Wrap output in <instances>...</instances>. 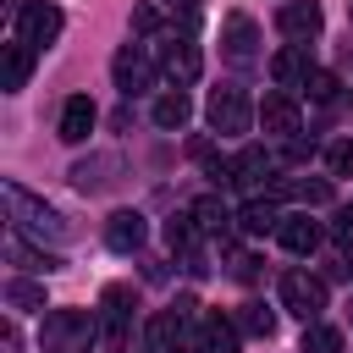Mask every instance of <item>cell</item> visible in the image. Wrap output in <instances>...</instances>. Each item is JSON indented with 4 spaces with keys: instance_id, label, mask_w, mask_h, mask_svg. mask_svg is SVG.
<instances>
[{
    "instance_id": "cell-20",
    "label": "cell",
    "mask_w": 353,
    "mask_h": 353,
    "mask_svg": "<svg viewBox=\"0 0 353 353\" xmlns=\"http://www.w3.org/2000/svg\"><path fill=\"white\" fill-rule=\"evenodd\" d=\"M237 320H226V314H204V347L210 353H237Z\"/></svg>"
},
{
    "instance_id": "cell-27",
    "label": "cell",
    "mask_w": 353,
    "mask_h": 353,
    "mask_svg": "<svg viewBox=\"0 0 353 353\" xmlns=\"http://www.w3.org/2000/svg\"><path fill=\"white\" fill-rule=\"evenodd\" d=\"M165 243H171V248H188V243H193V215H171Z\"/></svg>"
},
{
    "instance_id": "cell-29",
    "label": "cell",
    "mask_w": 353,
    "mask_h": 353,
    "mask_svg": "<svg viewBox=\"0 0 353 353\" xmlns=\"http://www.w3.org/2000/svg\"><path fill=\"white\" fill-rule=\"evenodd\" d=\"M154 22H160V17H154V6H138V11H132V28H143V33H149Z\"/></svg>"
},
{
    "instance_id": "cell-18",
    "label": "cell",
    "mask_w": 353,
    "mask_h": 353,
    "mask_svg": "<svg viewBox=\"0 0 353 353\" xmlns=\"http://www.w3.org/2000/svg\"><path fill=\"white\" fill-rule=\"evenodd\" d=\"M270 176V154L265 149H243L237 160H232V182H243V188H259Z\"/></svg>"
},
{
    "instance_id": "cell-31",
    "label": "cell",
    "mask_w": 353,
    "mask_h": 353,
    "mask_svg": "<svg viewBox=\"0 0 353 353\" xmlns=\"http://www.w3.org/2000/svg\"><path fill=\"white\" fill-rule=\"evenodd\" d=\"M165 6H182V11H193V6H199V0H165Z\"/></svg>"
},
{
    "instance_id": "cell-4",
    "label": "cell",
    "mask_w": 353,
    "mask_h": 353,
    "mask_svg": "<svg viewBox=\"0 0 353 353\" xmlns=\"http://www.w3.org/2000/svg\"><path fill=\"white\" fill-rule=\"evenodd\" d=\"M61 28H66L61 6L33 0V6H22V11H17V44H28V50H50V44L61 39Z\"/></svg>"
},
{
    "instance_id": "cell-1",
    "label": "cell",
    "mask_w": 353,
    "mask_h": 353,
    "mask_svg": "<svg viewBox=\"0 0 353 353\" xmlns=\"http://www.w3.org/2000/svg\"><path fill=\"white\" fill-rule=\"evenodd\" d=\"M0 193H6V204H11V232H22V237H39V243H66V221L44 204V199H33L22 182H0Z\"/></svg>"
},
{
    "instance_id": "cell-15",
    "label": "cell",
    "mask_w": 353,
    "mask_h": 353,
    "mask_svg": "<svg viewBox=\"0 0 353 353\" xmlns=\"http://www.w3.org/2000/svg\"><path fill=\"white\" fill-rule=\"evenodd\" d=\"M276 237H281L287 254H314V248H320V226H314L309 215H287V221L276 226Z\"/></svg>"
},
{
    "instance_id": "cell-22",
    "label": "cell",
    "mask_w": 353,
    "mask_h": 353,
    "mask_svg": "<svg viewBox=\"0 0 353 353\" xmlns=\"http://www.w3.org/2000/svg\"><path fill=\"white\" fill-rule=\"evenodd\" d=\"M193 226H199V232H226L232 215H226L221 199H199V204H193Z\"/></svg>"
},
{
    "instance_id": "cell-26",
    "label": "cell",
    "mask_w": 353,
    "mask_h": 353,
    "mask_svg": "<svg viewBox=\"0 0 353 353\" xmlns=\"http://www.w3.org/2000/svg\"><path fill=\"white\" fill-rule=\"evenodd\" d=\"M325 165H331V176H353V138H336L325 149Z\"/></svg>"
},
{
    "instance_id": "cell-12",
    "label": "cell",
    "mask_w": 353,
    "mask_h": 353,
    "mask_svg": "<svg viewBox=\"0 0 353 353\" xmlns=\"http://www.w3.org/2000/svg\"><path fill=\"white\" fill-rule=\"evenodd\" d=\"M309 72H314V66H309V50H303V44H287V50L270 61V77H276L281 88H303Z\"/></svg>"
},
{
    "instance_id": "cell-13",
    "label": "cell",
    "mask_w": 353,
    "mask_h": 353,
    "mask_svg": "<svg viewBox=\"0 0 353 353\" xmlns=\"http://www.w3.org/2000/svg\"><path fill=\"white\" fill-rule=\"evenodd\" d=\"M28 72H33V50H28V44H6V50H0V88H6V94L28 88Z\"/></svg>"
},
{
    "instance_id": "cell-21",
    "label": "cell",
    "mask_w": 353,
    "mask_h": 353,
    "mask_svg": "<svg viewBox=\"0 0 353 353\" xmlns=\"http://www.w3.org/2000/svg\"><path fill=\"white\" fill-rule=\"evenodd\" d=\"M303 353H342V331L309 320V325H303Z\"/></svg>"
},
{
    "instance_id": "cell-16",
    "label": "cell",
    "mask_w": 353,
    "mask_h": 353,
    "mask_svg": "<svg viewBox=\"0 0 353 353\" xmlns=\"http://www.w3.org/2000/svg\"><path fill=\"white\" fill-rule=\"evenodd\" d=\"M259 121H265V132H276V138H292V132H298V105H292L287 94H270V99L259 105Z\"/></svg>"
},
{
    "instance_id": "cell-6",
    "label": "cell",
    "mask_w": 353,
    "mask_h": 353,
    "mask_svg": "<svg viewBox=\"0 0 353 353\" xmlns=\"http://www.w3.org/2000/svg\"><path fill=\"white\" fill-rule=\"evenodd\" d=\"M281 303H287L292 314L314 320V314L325 309V281L309 276V270H287V276H281Z\"/></svg>"
},
{
    "instance_id": "cell-5",
    "label": "cell",
    "mask_w": 353,
    "mask_h": 353,
    "mask_svg": "<svg viewBox=\"0 0 353 353\" xmlns=\"http://www.w3.org/2000/svg\"><path fill=\"white\" fill-rule=\"evenodd\" d=\"M204 116H210V127H215V132H248L254 105H248V94H243V88H215V94L204 99Z\"/></svg>"
},
{
    "instance_id": "cell-24",
    "label": "cell",
    "mask_w": 353,
    "mask_h": 353,
    "mask_svg": "<svg viewBox=\"0 0 353 353\" xmlns=\"http://www.w3.org/2000/svg\"><path fill=\"white\" fill-rule=\"evenodd\" d=\"M6 303L11 309H50L44 303V287H33V281H6Z\"/></svg>"
},
{
    "instance_id": "cell-2",
    "label": "cell",
    "mask_w": 353,
    "mask_h": 353,
    "mask_svg": "<svg viewBox=\"0 0 353 353\" xmlns=\"http://www.w3.org/2000/svg\"><path fill=\"white\" fill-rule=\"evenodd\" d=\"M94 314L88 309H50L44 314V353H88Z\"/></svg>"
},
{
    "instance_id": "cell-14",
    "label": "cell",
    "mask_w": 353,
    "mask_h": 353,
    "mask_svg": "<svg viewBox=\"0 0 353 353\" xmlns=\"http://www.w3.org/2000/svg\"><path fill=\"white\" fill-rule=\"evenodd\" d=\"M105 243H110L116 254H132V248L143 243V215H138V210H116L110 226H105Z\"/></svg>"
},
{
    "instance_id": "cell-30",
    "label": "cell",
    "mask_w": 353,
    "mask_h": 353,
    "mask_svg": "<svg viewBox=\"0 0 353 353\" xmlns=\"http://www.w3.org/2000/svg\"><path fill=\"white\" fill-rule=\"evenodd\" d=\"M336 237H342V243H353V210H347V215L336 221Z\"/></svg>"
},
{
    "instance_id": "cell-3",
    "label": "cell",
    "mask_w": 353,
    "mask_h": 353,
    "mask_svg": "<svg viewBox=\"0 0 353 353\" xmlns=\"http://www.w3.org/2000/svg\"><path fill=\"white\" fill-rule=\"evenodd\" d=\"M188 309H193V303H176V309H160V314L149 320V347H154V353H210V347H204V331H199V336L188 331Z\"/></svg>"
},
{
    "instance_id": "cell-7",
    "label": "cell",
    "mask_w": 353,
    "mask_h": 353,
    "mask_svg": "<svg viewBox=\"0 0 353 353\" xmlns=\"http://www.w3.org/2000/svg\"><path fill=\"white\" fill-rule=\"evenodd\" d=\"M160 66H165V77L176 83V88H188V83H199V72H204V55H199V44H176V39H165L160 44Z\"/></svg>"
},
{
    "instance_id": "cell-23",
    "label": "cell",
    "mask_w": 353,
    "mask_h": 353,
    "mask_svg": "<svg viewBox=\"0 0 353 353\" xmlns=\"http://www.w3.org/2000/svg\"><path fill=\"white\" fill-rule=\"evenodd\" d=\"M237 325H243L248 336H276V314H270L265 303H243V309H237Z\"/></svg>"
},
{
    "instance_id": "cell-10",
    "label": "cell",
    "mask_w": 353,
    "mask_h": 353,
    "mask_svg": "<svg viewBox=\"0 0 353 353\" xmlns=\"http://www.w3.org/2000/svg\"><path fill=\"white\" fill-rule=\"evenodd\" d=\"M320 22H325V17H320V6H314V0H287V6L276 11V28H281L287 39H314V33H320Z\"/></svg>"
},
{
    "instance_id": "cell-11",
    "label": "cell",
    "mask_w": 353,
    "mask_h": 353,
    "mask_svg": "<svg viewBox=\"0 0 353 353\" xmlns=\"http://www.w3.org/2000/svg\"><path fill=\"white\" fill-rule=\"evenodd\" d=\"M94 116H99L94 99H88V94H72V99L61 105V138H66V143H83V138L94 132Z\"/></svg>"
},
{
    "instance_id": "cell-25",
    "label": "cell",
    "mask_w": 353,
    "mask_h": 353,
    "mask_svg": "<svg viewBox=\"0 0 353 353\" xmlns=\"http://www.w3.org/2000/svg\"><path fill=\"white\" fill-rule=\"evenodd\" d=\"M276 193H292V199H309V204H325L331 199V182H276Z\"/></svg>"
},
{
    "instance_id": "cell-17",
    "label": "cell",
    "mask_w": 353,
    "mask_h": 353,
    "mask_svg": "<svg viewBox=\"0 0 353 353\" xmlns=\"http://www.w3.org/2000/svg\"><path fill=\"white\" fill-rule=\"evenodd\" d=\"M149 116H154V127H165V132H171V127H188L193 105H188V94H182V88H171V94H160V99H154V110H149Z\"/></svg>"
},
{
    "instance_id": "cell-8",
    "label": "cell",
    "mask_w": 353,
    "mask_h": 353,
    "mask_svg": "<svg viewBox=\"0 0 353 353\" xmlns=\"http://www.w3.org/2000/svg\"><path fill=\"white\" fill-rule=\"evenodd\" d=\"M110 77H116V88H121V94L149 88V83H154V61H149L138 44H121V50H116V61H110Z\"/></svg>"
},
{
    "instance_id": "cell-9",
    "label": "cell",
    "mask_w": 353,
    "mask_h": 353,
    "mask_svg": "<svg viewBox=\"0 0 353 353\" xmlns=\"http://www.w3.org/2000/svg\"><path fill=\"white\" fill-rule=\"evenodd\" d=\"M221 44H226V55H232L237 66H254V44H259V28H254V17L232 11V17L221 22Z\"/></svg>"
},
{
    "instance_id": "cell-28",
    "label": "cell",
    "mask_w": 353,
    "mask_h": 353,
    "mask_svg": "<svg viewBox=\"0 0 353 353\" xmlns=\"http://www.w3.org/2000/svg\"><path fill=\"white\" fill-rule=\"evenodd\" d=\"M303 88H309V99H336V77L331 72H309Z\"/></svg>"
},
{
    "instance_id": "cell-19",
    "label": "cell",
    "mask_w": 353,
    "mask_h": 353,
    "mask_svg": "<svg viewBox=\"0 0 353 353\" xmlns=\"http://www.w3.org/2000/svg\"><path fill=\"white\" fill-rule=\"evenodd\" d=\"M237 226H243V232H254V237H265V232H276V226H281V215H276V204H270V199H248V204H243V215H237Z\"/></svg>"
}]
</instances>
